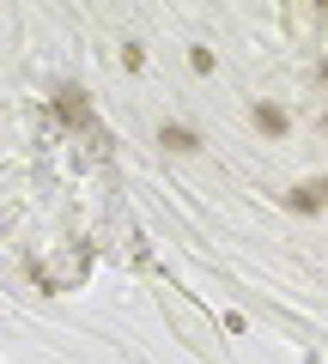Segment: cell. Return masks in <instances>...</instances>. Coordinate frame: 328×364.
<instances>
[{"instance_id": "cell-1", "label": "cell", "mask_w": 328, "mask_h": 364, "mask_svg": "<svg viewBox=\"0 0 328 364\" xmlns=\"http://www.w3.org/2000/svg\"><path fill=\"white\" fill-rule=\"evenodd\" d=\"M61 116L73 122V128H85V122H92V116H85V97H79V91H61Z\"/></svg>"}, {"instance_id": "cell-2", "label": "cell", "mask_w": 328, "mask_h": 364, "mask_svg": "<svg viewBox=\"0 0 328 364\" xmlns=\"http://www.w3.org/2000/svg\"><path fill=\"white\" fill-rule=\"evenodd\" d=\"M158 140H164V146H171V152H195V134H189V128H164V134H158Z\"/></svg>"}, {"instance_id": "cell-3", "label": "cell", "mask_w": 328, "mask_h": 364, "mask_svg": "<svg viewBox=\"0 0 328 364\" xmlns=\"http://www.w3.org/2000/svg\"><path fill=\"white\" fill-rule=\"evenodd\" d=\"M255 128H262V134H286V116H280L274 104H262V109H255Z\"/></svg>"}, {"instance_id": "cell-4", "label": "cell", "mask_w": 328, "mask_h": 364, "mask_svg": "<svg viewBox=\"0 0 328 364\" xmlns=\"http://www.w3.org/2000/svg\"><path fill=\"white\" fill-rule=\"evenodd\" d=\"M292 207H298V213H316V207H322V195H316V188H292Z\"/></svg>"}, {"instance_id": "cell-5", "label": "cell", "mask_w": 328, "mask_h": 364, "mask_svg": "<svg viewBox=\"0 0 328 364\" xmlns=\"http://www.w3.org/2000/svg\"><path fill=\"white\" fill-rule=\"evenodd\" d=\"M322 134H328V116H322Z\"/></svg>"}]
</instances>
